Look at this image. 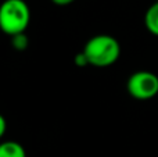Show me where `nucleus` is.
Wrapping results in <instances>:
<instances>
[{"instance_id":"nucleus-1","label":"nucleus","mask_w":158,"mask_h":157,"mask_svg":"<svg viewBox=\"0 0 158 157\" xmlns=\"http://www.w3.org/2000/svg\"><path fill=\"white\" fill-rule=\"evenodd\" d=\"M82 53L87 58L89 66L104 68L118 61L121 56V45L114 36L100 33L86 42Z\"/></svg>"},{"instance_id":"nucleus-2","label":"nucleus","mask_w":158,"mask_h":157,"mask_svg":"<svg viewBox=\"0 0 158 157\" xmlns=\"http://www.w3.org/2000/svg\"><path fill=\"white\" fill-rule=\"evenodd\" d=\"M31 21V10L25 0H4L0 6V28L8 36L24 33Z\"/></svg>"},{"instance_id":"nucleus-3","label":"nucleus","mask_w":158,"mask_h":157,"mask_svg":"<svg viewBox=\"0 0 158 157\" xmlns=\"http://www.w3.org/2000/svg\"><path fill=\"white\" fill-rule=\"evenodd\" d=\"M128 93L136 100H150L158 95V77L151 71H136L126 82Z\"/></svg>"},{"instance_id":"nucleus-4","label":"nucleus","mask_w":158,"mask_h":157,"mask_svg":"<svg viewBox=\"0 0 158 157\" xmlns=\"http://www.w3.org/2000/svg\"><path fill=\"white\" fill-rule=\"evenodd\" d=\"M144 25L154 36H158V2H154L144 14Z\"/></svg>"},{"instance_id":"nucleus-5","label":"nucleus","mask_w":158,"mask_h":157,"mask_svg":"<svg viewBox=\"0 0 158 157\" xmlns=\"http://www.w3.org/2000/svg\"><path fill=\"white\" fill-rule=\"evenodd\" d=\"M0 157H27V153L21 143L8 141L3 142L0 146Z\"/></svg>"},{"instance_id":"nucleus-6","label":"nucleus","mask_w":158,"mask_h":157,"mask_svg":"<svg viewBox=\"0 0 158 157\" xmlns=\"http://www.w3.org/2000/svg\"><path fill=\"white\" fill-rule=\"evenodd\" d=\"M11 45L15 50H25L29 45V40H28V36L24 33H18V35L11 36Z\"/></svg>"},{"instance_id":"nucleus-7","label":"nucleus","mask_w":158,"mask_h":157,"mask_svg":"<svg viewBox=\"0 0 158 157\" xmlns=\"http://www.w3.org/2000/svg\"><path fill=\"white\" fill-rule=\"evenodd\" d=\"M75 64H77L78 67H86V66H89V63H87V58L85 57V54L83 53H79V54L75 56Z\"/></svg>"},{"instance_id":"nucleus-8","label":"nucleus","mask_w":158,"mask_h":157,"mask_svg":"<svg viewBox=\"0 0 158 157\" xmlns=\"http://www.w3.org/2000/svg\"><path fill=\"white\" fill-rule=\"evenodd\" d=\"M74 2L75 0H52V3H54V4H57V6H68Z\"/></svg>"},{"instance_id":"nucleus-9","label":"nucleus","mask_w":158,"mask_h":157,"mask_svg":"<svg viewBox=\"0 0 158 157\" xmlns=\"http://www.w3.org/2000/svg\"><path fill=\"white\" fill-rule=\"evenodd\" d=\"M6 134V120L4 117H0V136Z\"/></svg>"},{"instance_id":"nucleus-10","label":"nucleus","mask_w":158,"mask_h":157,"mask_svg":"<svg viewBox=\"0 0 158 157\" xmlns=\"http://www.w3.org/2000/svg\"><path fill=\"white\" fill-rule=\"evenodd\" d=\"M156 2H158V0H156Z\"/></svg>"}]
</instances>
